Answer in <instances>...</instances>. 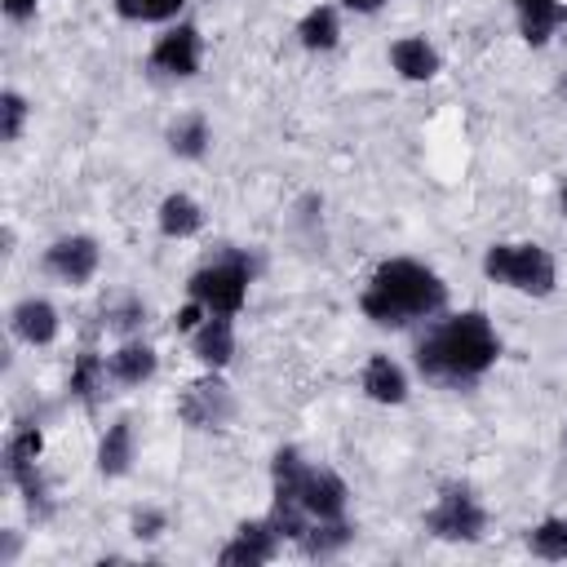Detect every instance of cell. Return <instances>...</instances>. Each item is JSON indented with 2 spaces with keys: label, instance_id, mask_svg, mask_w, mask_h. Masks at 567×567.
I'll list each match as a JSON object with an SVG mask.
<instances>
[{
  "label": "cell",
  "instance_id": "18",
  "mask_svg": "<svg viewBox=\"0 0 567 567\" xmlns=\"http://www.w3.org/2000/svg\"><path fill=\"white\" fill-rule=\"evenodd\" d=\"M509 9H514L518 40L527 49H545L567 22V0H509Z\"/></svg>",
  "mask_w": 567,
  "mask_h": 567
},
{
  "label": "cell",
  "instance_id": "31",
  "mask_svg": "<svg viewBox=\"0 0 567 567\" xmlns=\"http://www.w3.org/2000/svg\"><path fill=\"white\" fill-rule=\"evenodd\" d=\"M341 9H350V13H363V18H372V13H381L385 9V0H337Z\"/></svg>",
  "mask_w": 567,
  "mask_h": 567
},
{
  "label": "cell",
  "instance_id": "3",
  "mask_svg": "<svg viewBox=\"0 0 567 567\" xmlns=\"http://www.w3.org/2000/svg\"><path fill=\"white\" fill-rule=\"evenodd\" d=\"M483 279L505 292L545 301L558 292V257L536 239H496L483 248Z\"/></svg>",
  "mask_w": 567,
  "mask_h": 567
},
{
  "label": "cell",
  "instance_id": "14",
  "mask_svg": "<svg viewBox=\"0 0 567 567\" xmlns=\"http://www.w3.org/2000/svg\"><path fill=\"white\" fill-rule=\"evenodd\" d=\"M190 354L199 368H213V372H226L239 354V328H235V315H208L190 337Z\"/></svg>",
  "mask_w": 567,
  "mask_h": 567
},
{
  "label": "cell",
  "instance_id": "2",
  "mask_svg": "<svg viewBox=\"0 0 567 567\" xmlns=\"http://www.w3.org/2000/svg\"><path fill=\"white\" fill-rule=\"evenodd\" d=\"M447 279L421 257H381L359 288V315L372 328H416L447 310Z\"/></svg>",
  "mask_w": 567,
  "mask_h": 567
},
{
  "label": "cell",
  "instance_id": "28",
  "mask_svg": "<svg viewBox=\"0 0 567 567\" xmlns=\"http://www.w3.org/2000/svg\"><path fill=\"white\" fill-rule=\"evenodd\" d=\"M204 319H208V310H204L199 301H190V297H186V306H182V310H173V332L190 337V332H195Z\"/></svg>",
  "mask_w": 567,
  "mask_h": 567
},
{
  "label": "cell",
  "instance_id": "9",
  "mask_svg": "<svg viewBox=\"0 0 567 567\" xmlns=\"http://www.w3.org/2000/svg\"><path fill=\"white\" fill-rule=\"evenodd\" d=\"M40 270H44L53 284H62V288H84V284H93L97 270H102V244H97L93 235H84V230L58 235V239L44 244Z\"/></svg>",
  "mask_w": 567,
  "mask_h": 567
},
{
  "label": "cell",
  "instance_id": "24",
  "mask_svg": "<svg viewBox=\"0 0 567 567\" xmlns=\"http://www.w3.org/2000/svg\"><path fill=\"white\" fill-rule=\"evenodd\" d=\"M523 545L540 563H567V514H545L523 532Z\"/></svg>",
  "mask_w": 567,
  "mask_h": 567
},
{
  "label": "cell",
  "instance_id": "15",
  "mask_svg": "<svg viewBox=\"0 0 567 567\" xmlns=\"http://www.w3.org/2000/svg\"><path fill=\"white\" fill-rule=\"evenodd\" d=\"M93 461H97V474L111 478V483L124 478V474H133V461H137V430H133V416H128V412H120V416H111V421L102 425Z\"/></svg>",
  "mask_w": 567,
  "mask_h": 567
},
{
  "label": "cell",
  "instance_id": "11",
  "mask_svg": "<svg viewBox=\"0 0 567 567\" xmlns=\"http://www.w3.org/2000/svg\"><path fill=\"white\" fill-rule=\"evenodd\" d=\"M9 332H13L22 346L44 350V346H53V341L62 337V315H58V306H53L49 297L27 292V297H18V301L9 306Z\"/></svg>",
  "mask_w": 567,
  "mask_h": 567
},
{
  "label": "cell",
  "instance_id": "6",
  "mask_svg": "<svg viewBox=\"0 0 567 567\" xmlns=\"http://www.w3.org/2000/svg\"><path fill=\"white\" fill-rule=\"evenodd\" d=\"M487 505L478 501V492L470 487V483H461V478H447V483H439V492H434V501L425 505V514H421V527H425V536H434V540H443V545H478L483 536H487Z\"/></svg>",
  "mask_w": 567,
  "mask_h": 567
},
{
  "label": "cell",
  "instance_id": "19",
  "mask_svg": "<svg viewBox=\"0 0 567 567\" xmlns=\"http://www.w3.org/2000/svg\"><path fill=\"white\" fill-rule=\"evenodd\" d=\"M164 146H168L173 159H186V164L204 159V155L213 151V124H208V115H204V111H182V115H173L168 128H164Z\"/></svg>",
  "mask_w": 567,
  "mask_h": 567
},
{
  "label": "cell",
  "instance_id": "5",
  "mask_svg": "<svg viewBox=\"0 0 567 567\" xmlns=\"http://www.w3.org/2000/svg\"><path fill=\"white\" fill-rule=\"evenodd\" d=\"M40 456H44V430H40L35 421H18V425L4 434L0 461H4L9 487L22 496V509H27L35 523L53 518V492H49V483H44Z\"/></svg>",
  "mask_w": 567,
  "mask_h": 567
},
{
  "label": "cell",
  "instance_id": "30",
  "mask_svg": "<svg viewBox=\"0 0 567 567\" xmlns=\"http://www.w3.org/2000/svg\"><path fill=\"white\" fill-rule=\"evenodd\" d=\"M18 549H22L18 532H13V527H9V532H0V567H9V563L18 558Z\"/></svg>",
  "mask_w": 567,
  "mask_h": 567
},
{
  "label": "cell",
  "instance_id": "29",
  "mask_svg": "<svg viewBox=\"0 0 567 567\" xmlns=\"http://www.w3.org/2000/svg\"><path fill=\"white\" fill-rule=\"evenodd\" d=\"M40 4H44V0H0V9H4L9 22H31V18L40 13Z\"/></svg>",
  "mask_w": 567,
  "mask_h": 567
},
{
  "label": "cell",
  "instance_id": "32",
  "mask_svg": "<svg viewBox=\"0 0 567 567\" xmlns=\"http://www.w3.org/2000/svg\"><path fill=\"white\" fill-rule=\"evenodd\" d=\"M558 213H563V217H567V173H563V177H558Z\"/></svg>",
  "mask_w": 567,
  "mask_h": 567
},
{
  "label": "cell",
  "instance_id": "8",
  "mask_svg": "<svg viewBox=\"0 0 567 567\" xmlns=\"http://www.w3.org/2000/svg\"><path fill=\"white\" fill-rule=\"evenodd\" d=\"M146 71L155 80H168V84H182V80H195L204 71V31L186 18L168 22L164 35H155L151 53H146Z\"/></svg>",
  "mask_w": 567,
  "mask_h": 567
},
{
  "label": "cell",
  "instance_id": "4",
  "mask_svg": "<svg viewBox=\"0 0 567 567\" xmlns=\"http://www.w3.org/2000/svg\"><path fill=\"white\" fill-rule=\"evenodd\" d=\"M252 279H257V261L244 248H221L217 257H208L186 275V297L199 301L208 315H239L248 306Z\"/></svg>",
  "mask_w": 567,
  "mask_h": 567
},
{
  "label": "cell",
  "instance_id": "16",
  "mask_svg": "<svg viewBox=\"0 0 567 567\" xmlns=\"http://www.w3.org/2000/svg\"><path fill=\"white\" fill-rule=\"evenodd\" d=\"M111 394V372H106V354L97 350H75L71 368H66V399L80 403L84 412H97Z\"/></svg>",
  "mask_w": 567,
  "mask_h": 567
},
{
  "label": "cell",
  "instance_id": "33",
  "mask_svg": "<svg viewBox=\"0 0 567 567\" xmlns=\"http://www.w3.org/2000/svg\"><path fill=\"white\" fill-rule=\"evenodd\" d=\"M558 439H563V447H567V421H563V430H558Z\"/></svg>",
  "mask_w": 567,
  "mask_h": 567
},
{
  "label": "cell",
  "instance_id": "12",
  "mask_svg": "<svg viewBox=\"0 0 567 567\" xmlns=\"http://www.w3.org/2000/svg\"><path fill=\"white\" fill-rule=\"evenodd\" d=\"M385 62H390V71H394L399 80H408V84H430V80L443 71L439 44H434L430 35H421V31L394 35L390 49H385Z\"/></svg>",
  "mask_w": 567,
  "mask_h": 567
},
{
  "label": "cell",
  "instance_id": "13",
  "mask_svg": "<svg viewBox=\"0 0 567 567\" xmlns=\"http://www.w3.org/2000/svg\"><path fill=\"white\" fill-rule=\"evenodd\" d=\"M359 394L368 403H381V408H403L408 394H412V381H408V372H403L399 359L372 350L363 359V368H359Z\"/></svg>",
  "mask_w": 567,
  "mask_h": 567
},
{
  "label": "cell",
  "instance_id": "10",
  "mask_svg": "<svg viewBox=\"0 0 567 567\" xmlns=\"http://www.w3.org/2000/svg\"><path fill=\"white\" fill-rule=\"evenodd\" d=\"M279 549H284V536H279V527L270 523V514H261V518L235 523L230 540L217 549V563H221V567H261V563H275Z\"/></svg>",
  "mask_w": 567,
  "mask_h": 567
},
{
  "label": "cell",
  "instance_id": "21",
  "mask_svg": "<svg viewBox=\"0 0 567 567\" xmlns=\"http://www.w3.org/2000/svg\"><path fill=\"white\" fill-rule=\"evenodd\" d=\"M204 221H208V213L190 190H168L155 208V226L164 239H195L204 230Z\"/></svg>",
  "mask_w": 567,
  "mask_h": 567
},
{
  "label": "cell",
  "instance_id": "1",
  "mask_svg": "<svg viewBox=\"0 0 567 567\" xmlns=\"http://www.w3.org/2000/svg\"><path fill=\"white\" fill-rule=\"evenodd\" d=\"M501 332L487 319V310H443L425 323V332L412 346V363L430 385L470 390L501 363Z\"/></svg>",
  "mask_w": 567,
  "mask_h": 567
},
{
  "label": "cell",
  "instance_id": "7",
  "mask_svg": "<svg viewBox=\"0 0 567 567\" xmlns=\"http://www.w3.org/2000/svg\"><path fill=\"white\" fill-rule=\"evenodd\" d=\"M235 416H239L235 385L213 368H204L195 381H186L177 390V421L195 434H221V430H230Z\"/></svg>",
  "mask_w": 567,
  "mask_h": 567
},
{
  "label": "cell",
  "instance_id": "22",
  "mask_svg": "<svg viewBox=\"0 0 567 567\" xmlns=\"http://www.w3.org/2000/svg\"><path fill=\"white\" fill-rule=\"evenodd\" d=\"M146 319H151V306H146V297H137V292H111L102 306H97V323L111 332V337H137L142 328H146Z\"/></svg>",
  "mask_w": 567,
  "mask_h": 567
},
{
  "label": "cell",
  "instance_id": "20",
  "mask_svg": "<svg viewBox=\"0 0 567 567\" xmlns=\"http://www.w3.org/2000/svg\"><path fill=\"white\" fill-rule=\"evenodd\" d=\"M297 44L306 53H332L341 44V4L337 0H319L297 18Z\"/></svg>",
  "mask_w": 567,
  "mask_h": 567
},
{
  "label": "cell",
  "instance_id": "17",
  "mask_svg": "<svg viewBox=\"0 0 567 567\" xmlns=\"http://www.w3.org/2000/svg\"><path fill=\"white\" fill-rule=\"evenodd\" d=\"M106 372H111V385L120 390H137L146 381H155L159 372V350L142 337H124L111 354H106Z\"/></svg>",
  "mask_w": 567,
  "mask_h": 567
},
{
  "label": "cell",
  "instance_id": "26",
  "mask_svg": "<svg viewBox=\"0 0 567 567\" xmlns=\"http://www.w3.org/2000/svg\"><path fill=\"white\" fill-rule=\"evenodd\" d=\"M27 120H31V102L18 89H0V142L13 146L27 133Z\"/></svg>",
  "mask_w": 567,
  "mask_h": 567
},
{
  "label": "cell",
  "instance_id": "25",
  "mask_svg": "<svg viewBox=\"0 0 567 567\" xmlns=\"http://www.w3.org/2000/svg\"><path fill=\"white\" fill-rule=\"evenodd\" d=\"M115 18L124 22H137V27H168L182 18L186 0H111Z\"/></svg>",
  "mask_w": 567,
  "mask_h": 567
},
{
  "label": "cell",
  "instance_id": "23",
  "mask_svg": "<svg viewBox=\"0 0 567 567\" xmlns=\"http://www.w3.org/2000/svg\"><path fill=\"white\" fill-rule=\"evenodd\" d=\"M354 540V523L350 518H328V523H310L306 532H301V540H297V554H306V558H337L346 545Z\"/></svg>",
  "mask_w": 567,
  "mask_h": 567
},
{
  "label": "cell",
  "instance_id": "27",
  "mask_svg": "<svg viewBox=\"0 0 567 567\" xmlns=\"http://www.w3.org/2000/svg\"><path fill=\"white\" fill-rule=\"evenodd\" d=\"M164 532H168V514L159 505H133V514H128V536L133 540L155 545Z\"/></svg>",
  "mask_w": 567,
  "mask_h": 567
}]
</instances>
